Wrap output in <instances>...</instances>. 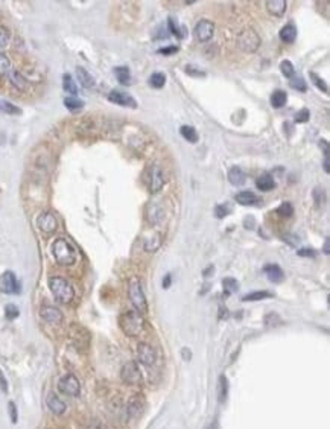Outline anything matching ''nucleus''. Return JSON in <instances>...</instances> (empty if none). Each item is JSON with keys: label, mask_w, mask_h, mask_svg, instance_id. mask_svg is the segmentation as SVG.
Wrapping results in <instances>:
<instances>
[{"label": "nucleus", "mask_w": 330, "mask_h": 429, "mask_svg": "<svg viewBox=\"0 0 330 429\" xmlns=\"http://www.w3.org/2000/svg\"><path fill=\"white\" fill-rule=\"evenodd\" d=\"M119 326L125 335L128 336H138L145 329V320L138 312L130 311L125 312L119 317Z\"/></svg>", "instance_id": "1"}, {"label": "nucleus", "mask_w": 330, "mask_h": 429, "mask_svg": "<svg viewBox=\"0 0 330 429\" xmlns=\"http://www.w3.org/2000/svg\"><path fill=\"white\" fill-rule=\"evenodd\" d=\"M237 44L242 52L254 54L260 46V37L257 35V32L254 29L247 28L237 35Z\"/></svg>", "instance_id": "4"}, {"label": "nucleus", "mask_w": 330, "mask_h": 429, "mask_svg": "<svg viewBox=\"0 0 330 429\" xmlns=\"http://www.w3.org/2000/svg\"><path fill=\"white\" fill-rule=\"evenodd\" d=\"M169 286H171V274H168L163 279V288H169Z\"/></svg>", "instance_id": "52"}, {"label": "nucleus", "mask_w": 330, "mask_h": 429, "mask_svg": "<svg viewBox=\"0 0 330 429\" xmlns=\"http://www.w3.org/2000/svg\"><path fill=\"white\" fill-rule=\"evenodd\" d=\"M180 133H181V136L186 138L187 142H190V143H196V142H198V133L195 131L194 127H189V125H184V127H181Z\"/></svg>", "instance_id": "27"}, {"label": "nucleus", "mask_w": 330, "mask_h": 429, "mask_svg": "<svg viewBox=\"0 0 330 429\" xmlns=\"http://www.w3.org/2000/svg\"><path fill=\"white\" fill-rule=\"evenodd\" d=\"M214 214H216V218H224V216H227V214H228V210H227L225 206H218L216 210H214Z\"/></svg>", "instance_id": "49"}, {"label": "nucleus", "mask_w": 330, "mask_h": 429, "mask_svg": "<svg viewBox=\"0 0 330 429\" xmlns=\"http://www.w3.org/2000/svg\"><path fill=\"white\" fill-rule=\"evenodd\" d=\"M137 356H138V361H140L143 365H146V367L154 365L157 361V353H155L154 347L148 343H140L137 346Z\"/></svg>", "instance_id": "13"}, {"label": "nucleus", "mask_w": 330, "mask_h": 429, "mask_svg": "<svg viewBox=\"0 0 330 429\" xmlns=\"http://www.w3.org/2000/svg\"><path fill=\"white\" fill-rule=\"evenodd\" d=\"M49 288H50V291H52V294L55 295V298L59 303H62V305H69V303L75 297L73 286L66 279H62V277H59V275L50 277V279H49Z\"/></svg>", "instance_id": "2"}, {"label": "nucleus", "mask_w": 330, "mask_h": 429, "mask_svg": "<svg viewBox=\"0 0 330 429\" xmlns=\"http://www.w3.org/2000/svg\"><path fill=\"white\" fill-rule=\"evenodd\" d=\"M278 35H280L282 41H285V43H294L295 37H297V29H295L294 24H286V26L282 28V31H280V34H278Z\"/></svg>", "instance_id": "24"}, {"label": "nucleus", "mask_w": 330, "mask_h": 429, "mask_svg": "<svg viewBox=\"0 0 330 429\" xmlns=\"http://www.w3.org/2000/svg\"><path fill=\"white\" fill-rule=\"evenodd\" d=\"M309 116H311L309 110H308V108H303V110L298 111V115L295 116V122H298V123H304V122H308V120H309Z\"/></svg>", "instance_id": "44"}, {"label": "nucleus", "mask_w": 330, "mask_h": 429, "mask_svg": "<svg viewBox=\"0 0 330 429\" xmlns=\"http://www.w3.org/2000/svg\"><path fill=\"white\" fill-rule=\"evenodd\" d=\"M324 253L329 254V237L326 239V244H324Z\"/></svg>", "instance_id": "53"}, {"label": "nucleus", "mask_w": 330, "mask_h": 429, "mask_svg": "<svg viewBox=\"0 0 330 429\" xmlns=\"http://www.w3.org/2000/svg\"><path fill=\"white\" fill-rule=\"evenodd\" d=\"M46 405H47L49 411L54 412L55 415H62L66 412V403L62 402L55 393H52V391H50L46 397Z\"/></svg>", "instance_id": "15"}, {"label": "nucleus", "mask_w": 330, "mask_h": 429, "mask_svg": "<svg viewBox=\"0 0 330 429\" xmlns=\"http://www.w3.org/2000/svg\"><path fill=\"white\" fill-rule=\"evenodd\" d=\"M8 79H9V82L12 85L17 88V90H21V92L28 90V81L24 79V77H21L19 72H9L8 73Z\"/></svg>", "instance_id": "19"}, {"label": "nucleus", "mask_w": 330, "mask_h": 429, "mask_svg": "<svg viewBox=\"0 0 330 429\" xmlns=\"http://www.w3.org/2000/svg\"><path fill=\"white\" fill-rule=\"evenodd\" d=\"M9 31L3 26H0V49H3L8 43H9Z\"/></svg>", "instance_id": "42"}, {"label": "nucleus", "mask_w": 330, "mask_h": 429, "mask_svg": "<svg viewBox=\"0 0 330 429\" xmlns=\"http://www.w3.org/2000/svg\"><path fill=\"white\" fill-rule=\"evenodd\" d=\"M277 324H282L280 317H278L277 313H268V315H266V317H265V326L271 327V326H277Z\"/></svg>", "instance_id": "41"}, {"label": "nucleus", "mask_w": 330, "mask_h": 429, "mask_svg": "<svg viewBox=\"0 0 330 429\" xmlns=\"http://www.w3.org/2000/svg\"><path fill=\"white\" fill-rule=\"evenodd\" d=\"M52 254L57 260V263L62 265V267H72L76 262V251L75 248L66 241V239H57L52 244Z\"/></svg>", "instance_id": "3"}, {"label": "nucleus", "mask_w": 330, "mask_h": 429, "mask_svg": "<svg viewBox=\"0 0 330 429\" xmlns=\"http://www.w3.org/2000/svg\"><path fill=\"white\" fill-rule=\"evenodd\" d=\"M9 72H11V61L5 54L0 52V77H5Z\"/></svg>", "instance_id": "36"}, {"label": "nucleus", "mask_w": 330, "mask_h": 429, "mask_svg": "<svg viewBox=\"0 0 330 429\" xmlns=\"http://www.w3.org/2000/svg\"><path fill=\"white\" fill-rule=\"evenodd\" d=\"M298 256H303V257H315V251L313 250H309V248H303V250H298Z\"/></svg>", "instance_id": "50"}, {"label": "nucleus", "mask_w": 330, "mask_h": 429, "mask_svg": "<svg viewBox=\"0 0 330 429\" xmlns=\"http://www.w3.org/2000/svg\"><path fill=\"white\" fill-rule=\"evenodd\" d=\"M311 78L313 79V82H315V85L320 88V90H323L324 93H327L329 90H327V84L323 81V79H320L318 78V75H315V73H311Z\"/></svg>", "instance_id": "45"}, {"label": "nucleus", "mask_w": 330, "mask_h": 429, "mask_svg": "<svg viewBox=\"0 0 330 429\" xmlns=\"http://www.w3.org/2000/svg\"><path fill=\"white\" fill-rule=\"evenodd\" d=\"M219 403H224L227 400V394H228V381L225 376L219 377Z\"/></svg>", "instance_id": "33"}, {"label": "nucleus", "mask_w": 330, "mask_h": 429, "mask_svg": "<svg viewBox=\"0 0 330 429\" xmlns=\"http://www.w3.org/2000/svg\"><path fill=\"white\" fill-rule=\"evenodd\" d=\"M280 70H282V73L285 75L286 78H292L294 75H295V70H294V66H292V62L291 61H288V59H283L282 61V64H280Z\"/></svg>", "instance_id": "37"}, {"label": "nucleus", "mask_w": 330, "mask_h": 429, "mask_svg": "<svg viewBox=\"0 0 330 429\" xmlns=\"http://www.w3.org/2000/svg\"><path fill=\"white\" fill-rule=\"evenodd\" d=\"M286 100H288V95L283 90H277L271 96V105L274 108H282L286 105Z\"/></svg>", "instance_id": "26"}, {"label": "nucleus", "mask_w": 330, "mask_h": 429, "mask_svg": "<svg viewBox=\"0 0 330 429\" xmlns=\"http://www.w3.org/2000/svg\"><path fill=\"white\" fill-rule=\"evenodd\" d=\"M0 390H2V393H8V382L2 370H0Z\"/></svg>", "instance_id": "48"}, {"label": "nucleus", "mask_w": 330, "mask_h": 429, "mask_svg": "<svg viewBox=\"0 0 330 429\" xmlns=\"http://www.w3.org/2000/svg\"><path fill=\"white\" fill-rule=\"evenodd\" d=\"M40 315H41V318L44 321H47L50 324H58V323L62 321V318H64V317H62V312L59 309H57V308H52V306L41 308Z\"/></svg>", "instance_id": "16"}, {"label": "nucleus", "mask_w": 330, "mask_h": 429, "mask_svg": "<svg viewBox=\"0 0 330 429\" xmlns=\"http://www.w3.org/2000/svg\"><path fill=\"white\" fill-rule=\"evenodd\" d=\"M207 429H214V425H210V426H209Z\"/></svg>", "instance_id": "55"}, {"label": "nucleus", "mask_w": 330, "mask_h": 429, "mask_svg": "<svg viewBox=\"0 0 330 429\" xmlns=\"http://www.w3.org/2000/svg\"><path fill=\"white\" fill-rule=\"evenodd\" d=\"M143 408H145V399H143V396H140V394L131 396L128 399V402H126L125 410H123L125 419L126 420H134V419H137L138 415L143 412Z\"/></svg>", "instance_id": "9"}, {"label": "nucleus", "mask_w": 330, "mask_h": 429, "mask_svg": "<svg viewBox=\"0 0 330 429\" xmlns=\"http://www.w3.org/2000/svg\"><path fill=\"white\" fill-rule=\"evenodd\" d=\"M263 273H265L266 277H268V279H270L271 282H274V283H280V282H283V279H285V273H283L282 268L278 267V265H275V263L266 265V267L263 268Z\"/></svg>", "instance_id": "17"}, {"label": "nucleus", "mask_w": 330, "mask_h": 429, "mask_svg": "<svg viewBox=\"0 0 330 429\" xmlns=\"http://www.w3.org/2000/svg\"><path fill=\"white\" fill-rule=\"evenodd\" d=\"M289 85L295 88V90L303 92V93L308 90V85H306V82H304V79L301 77H297V75H294V77L289 79Z\"/></svg>", "instance_id": "34"}, {"label": "nucleus", "mask_w": 330, "mask_h": 429, "mask_svg": "<svg viewBox=\"0 0 330 429\" xmlns=\"http://www.w3.org/2000/svg\"><path fill=\"white\" fill-rule=\"evenodd\" d=\"M9 414H11V422L12 423H17V408H16V403L14 402H9Z\"/></svg>", "instance_id": "46"}, {"label": "nucleus", "mask_w": 330, "mask_h": 429, "mask_svg": "<svg viewBox=\"0 0 330 429\" xmlns=\"http://www.w3.org/2000/svg\"><path fill=\"white\" fill-rule=\"evenodd\" d=\"M82 429H108V426L102 420H99V419H90V420H88L84 425Z\"/></svg>", "instance_id": "38"}, {"label": "nucleus", "mask_w": 330, "mask_h": 429, "mask_svg": "<svg viewBox=\"0 0 330 429\" xmlns=\"http://www.w3.org/2000/svg\"><path fill=\"white\" fill-rule=\"evenodd\" d=\"M76 75H78V79H79V82H81L82 87H85V88H93L95 87L93 77L84 67H79V66L76 67Z\"/></svg>", "instance_id": "22"}, {"label": "nucleus", "mask_w": 330, "mask_h": 429, "mask_svg": "<svg viewBox=\"0 0 330 429\" xmlns=\"http://www.w3.org/2000/svg\"><path fill=\"white\" fill-rule=\"evenodd\" d=\"M186 72H187V73H190V75H194V77H202V75H204V72H198V70H195L192 66L186 67Z\"/></svg>", "instance_id": "51"}, {"label": "nucleus", "mask_w": 330, "mask_h": 429, "mask_svg": "<svg viewBox=\"0 0 330 429\" xmlns=\"http://www.w3.org/2000/svg\"><path fill=\"white\" fill-rule=\"evenodd\" d=\"M20 291V285L17 277L12 271H6L0 275V292L3 294H17Z\"/></svg>", "instance_id": "11"}, {"label": "nucleus", "mask_w": 330, "mask_h": 429, "mask_svg": "<svg viewBox=\"0 0 330 429\" xmlns=\"http://www.w3.org/2000/svg\"><path fill=\"white\" fill-rule=\"evenodd\" d=\"M149 84L154 87V88H161L164 84H166V75L161 73V72L152 73L151 78H149Z\"/></svg>", "instance_id": "30"}, {"label": "nucleus", "mask_w": 330, "mask_h": 429, "mask_svg": "<svg viewBox=\"0 0 330 429\" xmlns=\"http://www.w3.org/2000/svg\"><path fill=\"white\" fill-rule=\"evenodd\" d=\"M145 181H146V186L149 189L151 194H157L160 192L163 186H164V174H163V169L157 165H152L146 169L145 172Z\"/></svg>", "instance_id": "6"}, {"label": "nucleus", "mask_w": 330, "mask_h": 429, "mask_svg": "<svg viewBox=\"0 0 330 429\" xmlns=\"http://www.w3.org/2000/svg\"><path fill=\"white\" fill-rule=\"evenodd\" d=\"M236 201L240 206H252L257 203V196L250 191H244L236 195Z\"/></svg>", "instance_id": "23"}, {"label": "nucleus", "mask_w": 330, "mask_h": 429, "mask_svg": "<svg viewBox=\"0 0 330 429\" xmlns=\"http://www.w3.org/2000/svg\"><path fill=\"white\" fill-rule=\"evenodd\" d=\"M120 379L126 385H138V384H142L143 376H142L140 369H138L137 362L130 361V362H126L123 365L122 370H120Z\"/></svg>", "instance_id": "7"}, {"label": "nucleus", "mask_w": 330, "mask_h": 429, "mask_svg": "<svg viewBox=\"0 0 330 429\" xmlns=\"http://www.w3.org/2000/svg\"><path fill=\"white\" fill-rule=\"evenodd\" d=\"M108 99L111 100L113 104H117V105H122V107H130V108H136V107H137L136 99H134L131 95L123 93V92H119V90H113V92H110Z\"/></svg>", "instance_id": "14"}, {"label": "nucleus", "mask_w": 330, "mask_h": 429, "mask_svg": "<svg viewBox=\"0 0 330 429\" xmlns=\"http://www.w3.org/2000/svg\"><path fill=\"white\" fill-rule=\"evenodd\" d=\"M64 105L70 111H76V110H81L84 107V102L81 99H76V98H66L64 99Z\"/></svg>", "instance_id": "35"}, {"label": "nucleus", "mask_w": 330, "mask_h": 429, "mask_svg": "<svg viewBox=\"0 0 330 429\" xmlns=\"http://www.w3.org/2000/svg\"><path fill=\"white\" fill-rule=\"evenodd\" d=\"M114 73H116V78L122 85H130L131 84V73H130L128 67H125V66L116 67V69H114Z\"/></svg>", "instance_id": "25"}, {"label": "nucleus", "mask_w": 330, "mask_h": 429, "mask_svg": "<svg viewBox=\"0 0 330 429\" xmlns=\"http://www.w3.org/2000/svg\"><path fill=\"white\" fill-rule=\"evenodd\" d=\"M62 87H64V90L67 93H70V95L78 93V87H76V84H75V81L72 78V75H69V73H66L64 77H62Z\"/></svg>", "instance_id": "29"}, {"label": "nucleus", "mask_w": 330, "mask_h": 429, "mask_svg": "<svg viewBox=\"0 0 330 429\" xmlns=\"http://www.w3.org/2000/svg\"><path fill=\"white\" fill-rule=\"evenodd\" d=\"M256 186H257V189H260L262 192H270L275 187V181H274V178L270 174H263L262 176H259V178H257Z\"/></svg>", "instance_id": "20"}, {"label": "nucleus", "mask_w": 330, "mask_h": 429, "mask_svg": "<svg viewBox=\"0 0 330 429\" xmlns=\"http://www.w3.org/2000/svg\"><path fill=\"white\" fill-rule=\"evenodd\" d=\"M214 34V24L210 21V20H206L202 19L196 23L195 26V31H194V35L195 39L201 43H206L209 40H212V37Z\"/></svg>", "instance_id": "10"}, {"label": "nucleus", "mask_w": 330, "mask_h": 429, "mask_svg": "<svg viewBox=\"0 0 330 429\" xmlns=\"http://www.w3.org/2000/svg\"><path fill=\"white\" fill-rule=\"evenodd\" d=\"M183 355H184V356H183V358H184V359H186V361H187V359H190V351H189V353H187V350H186V349H184V350H183Z\"/></svg>", "instance_id": "54"}, {"label": "nucleus", "mask_w": 330, "mask_h": 429, "mask_svg": "<svg viewBox=\"0 0 330 429\" xmlns=\"http://www.w3.org/2000/svg\"><path fill=\"white\" fill-rule=\"evenodd\" d=\"M128 294H130V300L133 303V306L137 309V311H142L145 312L148 309V303H146V297H145V292H143V288H142V283L138 279H131L130 283H128Z\"/></svg>", "instance_id": "5"}, {"label": "nucleus", "mask_w": 330, "mask_h": 429, "mask_svg": "<svg viewBox=\"0 0 330 429\" xmlns=\"http://www.w3.org/2000/svg\"><path fill=\"white\" fill-rule=\"evenodd\" d=\"M58 390H59V393H62V394L70 396V397H76V396H79V393H81V384L78 381V377H76L75 374H72V373H69V374L62 376L59 379Z\"/></svg>", "instance_id": "8"}, {"label": "nucleus", "mask_w": 330, "mask_h": 429, "mask_svg": "<svg viewBox=\"0 0 330 429\" xmlns=\"http://www.w3.org/2000/svg\"><path fill=\"white\" fill-rule=\"evenodd\" d=\"M228 181H230L233 186H242L245 183V174L244 171L234 166L232 168L230 171H228Z\"/></svg>", "instance_id": "21"}, {"label": "nucleus", "mask_w": 330, "mask_h": 429, "mask_svg": "<svg viewBox=\"0 0 330 429\" xmlns=\"http://www.w3.org/2000/svg\"><path fill=\"white\" fill-rule=\"evenodd\" d=\"M271 297H272V294L268 291H256V292L247 294L242 300L244 301H257V300H265V298H271Z\"/></svg>", "instance_id": "32"}, {"label": "nucleus", "mask_w": 330, "mask_h": 429, "mask_svg": "<svg viewBox=\"0 0 330 429\" xmlns=\"http://www.w3.org/2000/svg\"><path fill=\"white\" fill-rule=\"evenodd\" d=\"M19 315H20V311H19V308L16 305H8L5 308V317L8 320H14V318L19 317Z\"/></svg>", "instance_id": "40"}, {"label": "nucleus", "mask_w": 330, "mask_h": 429, "mask_svg": "<svg viewBox=\"0 0 330 429\" xmlns=\"http://www.w3.org/2000/svg\"><path fill=\"white\" fill-rule=\"evenodd\" d=\"M277 213L280 214V216H286V218H289L291 214L294 213V207H292V204H291V203H283L280 207L277 209Z\"/></svg>", "instance_id": "39"}, {"label": "nucleus", "mask_w": 330, "mask_h": 429, "mask_svg": "<svg viewBox=\"0 0 330 429\" xmlns=\"http://www.w3.org/2000/svg\"><path fill=\"white\" fill-rule=\"evenodd\" d=\"M176 50H178V47H176V46H168V47L160 49V50H158V54H160V55H172V54L176 52Z\"/></svg>", "instance_id": "47"}, {"label": "nucleus", "mask_w": 330, "mask_h": 429, "mask_svg": "<svg viewBox=\"0 0 330 429\" xmlns=\"http://www.w3.org/2000/svg\"><path fill=\"white\" fill-rule=\"evenodd\" d=\"M313 198H315V204L321 206L324 203V191L321 187H315L313 189Z\"/></svg>", "instance_id": "43"}, {"label": "nucleus", "mask_w": 330, "mask_h": 429, "mask_svg": "<svg viewBox=\"0 0 330 429\" xmlns=\"http://www.w3.org/2000/svg\"><path fill=\"white\" fill-rule=\"evenodd\" d=\"M266 9L271 16L282 17L286 12V2L285 0H268L266 2Z\"/></svg>", "instance_id": "18"}, {"label": "nucleus", "mask_w": 330, "mask_h": 429, "mask_svg": "<svg viewBox=\"0 0 330 429\" xmlns=\"http://www.w3.org/2000/svg\"><path fill=\"white\" fill-rule=\"evenodd\" d=\"M0 113H6V115H21V110L17 105L8 102V100L0 99Z\"/></svg>", "instance_id": "28"}, {"label": "nucleus", "mask_w": 330, "mask_h": 429, "mask_svg": "<svg viewBox=\"0 0 330 429\" xmlns=\"http://www.w3.org/2000/svg\"><path fill=\"white\" fill-rule=\"evenodd\" d=\"M222 283H224L225 297H228L230 294L236 292V291H237V288H239V285H237V280H236V279H233V277H227V279H224V280H222Z\"/></svg>", "instance_id": "31"}, {"label": "nucleus", "mask_w": 330, "mask_h": 429, "mask_svg": "<svg viewBox=\"0 0 330 429\" xmlns=\"http://www.w3.org/2000/svg\"><path fill=\"white\" fill-rule=\"evenodd\" d=\"M37 224H38V229L46 234H52L58 229V221L55 218V214L50 212H43L40 216H38Z\"/></svg>", "instance_id": "12"}]
</instances>
